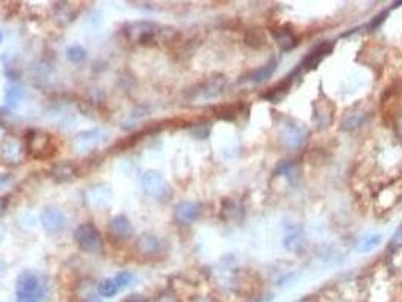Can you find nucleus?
I'll return each mask as SVG.
<instances>
[{
    "instance_id": "nucleus-8",
    "label": "nucleus",
    "mask_w": 402,
    "mask_h": 302,
    "mask_svg": "<svg viewBox=\"0 0 402 302\" xmlns=\"http://www.w3.org/2000/svg\"><path fill=\"white\" fill-rule=\"evenodd\" d=\"M333 50V42L330 41H324L320 42L319 46H316L302 60V66L307 70H313L316 68L320 62L324 60V58H327Z\"/></svg>"
},
{
    "instance_id": "nucleus-24",
    "label": "nucleus",
    "mask_w": 402,
    "mask_h": 302,
    "mask_svg": "<svg viewBox=\"0 0 402 302\" xmlns=\"http://www.w3.org/2000/svg\"><path fill=\"white\" fill-rule=\"evenodd\" d=\"M117 292H118V287L114 280H103L99 284V293L105 298H112L117 294Z\"/></svg>"
},
{
    "instance_id": "nucleus-13",
    "label": "nucleus",
    "mask_w": 402,
    "mask_h": 302,
    "mask_svg": "<svg viewBox=\"0 0 402 302\" xmlns=\"http://www.w3.org/2000/svg\"><path fill=\"white\" fill-rule=\"evenodd\" d=\"M109 233L118 239H129L133 234V226L126 216L120 214L109 222Z\"/></svg>"
},
{
    "instance_id": "nucleus-18",
    "label": "nucleus",
    "mask_w": 402,
    "mask_h": 302,
    "mask_svg": "<svg viewBox=\"0 0 402 302\" xmlns=\"http://www.w3.org/2000/svg\"><path fill=\"white\" fill-rule=\"evenodd\" d=\"M222 216L227 220H239L244 216V208L234 200H225L222 204Z\"/></svg>"
},
{
    "instance_id": "nucleus-3",
    "label": "nucleus",
    "mask_w": 402,
    "mask_h": 302,
    "mask_svg": "<svg viewBox=\"0 0 402 302\" xmlns=\"http://www.w3.org/2000/svg\"><path fill=\"white\" fill-rule=\"evenodd\" d=\"M74 240L85 252H99L103 248V238L99 228L93 224H82L74 232Z\"/></svg>"
},
{
    "instance_id": "nucleus-16",
    "label": "nucleus",
    "mask_w": 402,
    "mask_h": 302,
    "mask_svg": "<svg viewBox=\"0 0 402 302\" xmlns=\"http://www.w3.org/2000/svg\"><path fill=\"white\" fill-rule=\"evenodd\" d=\"M277 70V60H271V62H268V64H265L263 66H260L259 70H256V71H253L251 74H250V78H248V80L250 82H253V84H263V82H266L271 76L274 74V71Z\"/></svg>"
},
{
    "instance_id": "nucleus-5",
    "label": "nucleus",
    "mask_w": 402,
    "mask_h": 302,
    "mask_svg": "<svg viewBox=\"0 0 402 302\" xmlns=\"http://www.w3.org/2000/svg\"><path fill=\"white\" fill-rule=\"evenodd\" d=\"M280 136L286 146L289 148H298L305 142L307 138V128L296 122L295 120L284 118L280 127Z\"/></svg>"
},
{
    "instance_id": "nucleus-20",
    "label": "nucleus",
    "mask_w": 402,
    "mask_h": 302,
    "mask_svg": "<svg viewBox=\"0 0 402 302\" xmlns=\"http://www.w3.org/2000/svg\"><path fill=\"white\" fill-rule=\"evenodd\" d=\"M244 41H245L247 46H250L253 48H263L266 46V36H265L263 30L262 29H257V28L248 29L245 32Z\"/></svg>"
},
{
    "instance_id": "nucleus-7",
    "label": "nucleus",
    "mask_w": 402,
    "mask_h": 302,
    "mask_svg": "<svg viewBox=\"0 0 402 302\" xmlns=\"http://www.w3.org/2000/svg\"><path fill=\"white\" fill-rule=\"evenodd\" d=\"M271 35H272V40L277 42V46L283 52L292 50L296 46V42H298L293 30L289 26H277V28H272L271 29Z\"/></svg>"
},
{
    "instance_id": "nucleus-29",
    "label": "nucleus",
    "mask_w": 402,
    "mask_h": 302,
    "mask_svg": "<svg viewBox=\"0 0 402 302\" xmlns=\"http://www.w3.org/2000/svg\"><path fill=\"white\" fill-rule=\"evenodd\" d=\"M388 12H390V11L387 10V11H382L379 16H376V17L370 22V26H369V28H370V29H376V28H379V26L385 22V17L388 16Z\"/></svg>"
},
{
    "instance_id": "nucleus-31",
    "label": "nucleus",
    "mask_w": 402,
    "mask_h": 302,
    "mask_svg": "<svg viewBox=\"0 0 402 302\" xmlns=\"http://www.w3.org/2000/svg\"><path fill=\"white\" fill-rule=\"evenodd\" d=\"M126 302H148L147 298L141 296V294H132L126 299Z\"/></svg>"
},
{
    "instance_id": "nucleus-12",
    "label": "nucleus",
    "mask_w": 402,
    "mask_h": 302,
    "mask_svg": "<svg viewBox=\"0 0 402 302\" xmlns=\"http://www.w3.org/2000/svg\"><path fill=\"white\" fill-rule=\"evenodd\" d=\"M333 114H334V109H333L331 102H325V103L316 102L313 108V121L320 128H327L333 121Z\"/></svg>"
},
{
    "instance_id": "nucleus-10",
    "label": "nucleus",
    "mask_w": 402,
    "mask_h": 302,
    "mask_svg": "<svg viewBox=\"0 0 402 302\" xmlns=\"http://www.w3.org/2000/svg\"><path fill=\"white\" fill-rule=\"evenodd\" d=\"M142 186L153 196H162L167 192V184L164 177L156 171H148L142 177Z\"/></svg>"
},
{
    "instance_id": "nucleus-25",
    "label": "nucleus",
    "mask_w": 402,
    "mask_h": 302,
    "mask_svg": "<svg viewBox=\"0 0 402 302\" xmlns=\"http://www.w3.org/2000/svg\"><path fill=\"white\" fill-rule=\"evenodd\" d=\"M67 56L70 60L73 62H80V60H84L85 59V50L82 47H79V46H73V47H68L67 50Z\"/></svg>"
},
{
    "instance_id": "nucleus-28",
    "label": "nucleus",
    "mask_w": 402,
    "mask_h": 302,
    "mask_svg": "<svg viewBox=\"0 0 402 302\" xmlns=\"http://www.w3.org/2000/svg\"><path fill=\"white\" fill-rule=\"evenodd\" d=\"M388 248H393V250L402 248V226H400V228H397V232L393 234L391 240L388 242Z\"/></svg>"
},
{
    "instance_id": "nucleus-11",
    "label": "nucleus",
    "mask_w": 402,
    "mask_h": 302,
    "mask_svg": "<svg viewBox=\"0 0 402 302\" xmlns=\"http://www.w3.org/2000/svg\"><path fill=\"white\" fill-rule=\"evenodd\" d=\"M41 222L44 225V228L47 232H59L64 228V225H65V216L61 210L55 208V207H49L43 212L41 214Z\"/></svg>"
},
{
    "instance_id": "nucleus-15",
    "label": "nucleus",
    "mask_w": 402,
    "mask_h": 302,
    "mask_svg": "<svg viewBox=\"0 0 402 302\" xmlns=\"http://www.w3.org/2000/svg\"><path fill=\"white\" fill-rule=\"evenodd\" d=\"M76 176V168L74 165L68 164V162H62V164H56L50 168V177L55 182H67L71 177Z\"/></svg>"
},
{
    "instance_id": "nucleus-14",
    "label": "nucleus",
    "mask_w": 402,
    "mask_h": 302,
    "mask_svg": "<svg viewBox=\"0 0 402 302\" xmlns=\"http://www.w3.org/2000/svg\"><path fill=\"white\" fill-rule=\"evenodd\" d=\"M225 79L222 76H216V78H212L209 79L197 92V96L203 97V98H212V97H216L222 92V90L225 88Z\"/></svg>"
},
{
    "instance_id": "nucleus-1",
    "label": "nucleus",
    "mask_w": 402,
    "mask_h": 302,
    "mask_svg": "<svg viewBox=\"0 0 402 302\" xmlns=\"http://www.w3.org/2000/svg\"><path fill=\"white\" fill-rule=\"evenodd\" d=\"M17 302H43L46 287L40 275L26 270L17 278Z\"/></svg>"
},
{
    "instance_id": "nucleus-17",
    "label": "nucleus",
    "mask_w": 402,
    "mask_h": 302,
    "mask_svg": "<svg viewBox=\"0 0 402 302\" xmlns=\"http://www.w3.org/2000/svg\"><path fill=\"white\" fill-rule=\"evenodd\" d=\"M302 240V228L299 225L292 224L290 226L286 228V236L283 239V244L287 250H295L296 246H299Z\"/></svg>"
},
{
    "instance_id": "nucleus-26",
    "label": "nucleus",
    "mask_w": 402,
    "mask_h": 302,
    "mask_svg": "<svg viewBox=\"0 0 402 302\" xmlns=\"http://www.w3.org/2000/svg\"><path fill=\"white\" fill-rule=\"evenodd\" d=\"M133 280H135V276H133L130 272H126V270H124V272H120V274L115 276L114 281H115V284H117L118 288H126Z\"/></svg>"
},
{
    "instance_id": "nucleus-2",
    "label": "nucleus",
    "mask_w": 402,
    "mask_h": 302,
    "mask_svg": "<svg viewBox=\"0 0 402 302\" xmlns=\"http://www.w3.org/2000/svg\"><path fill=\"white\" fill-rule=\"evenodd\" d=\"M26 146L29 154L35 159H50L56 151L52 136L40 130H31L26 134Z\"/></svg>"
},
{
    "instance_id": "nucleus-19",
    "label": "nucleus",
    "mask_w": 402,
    "mask_h": 302,
    "mask_svg": "<svg viewBox=\"0 0 402 302\" xmlns=\"http://www.w3.org/2000/svg\"><path fill=\"white\" fill-rule=\"evenodd\" d=\"M136 248L142 254H156L160 250V242L151 234H142L136 242Z\"/></svg>"
},
{
    "instance_id": "nucleus-9",
    "label": "nucleus",
    "mask_w": 402,
    "mask_h": 302,
    "mask_svg": "<svg viewBox=\"0 0 402 302\" xmlns=\"http://www.w3.org/2000/svg\"><path fill=\"white\" fill-rule=\"evenodd\" d=\"M296 74H298V71H295V72H290L287 78H284V80H281V82H278L277 85H274L271 90H268L262 97L265 98V100H268V102H271V103H278V102H281L286 96H287V92H289V90H290V86H292V84H293V79L296 78Z\"/></svg>"
},
{
    "instance_id": "nucleus-4",
    "label": "nucleus",
    "mask_w": 402,
    "mask_h": 302,
    "mask_svg": "<svg viewBox=\"0 0 402 302\" xmlns=\"http://www.w3.org/2000/svg\"><path fill=\"white\" fill-rule=\"evenodd\" d=\"M159 28L160 26L151 22H135V23L127 24L123 29V32L129 40H135L139 44H150V42H156Z\"/></svg>"
},
{
    "instance_id": "nucleus-21",
    "label": "nucleus",
    "mask_w": 402,
    "mask_h": 302,
    "mask_svg": "<svg viewBox=\"0 0 402 302\" xmlns=\"http://www.w3.org/2000/svg\"><path fill=\"white\" fill-rule=\"evenodd\" d=\"M240 112H242V104H225V106H221V108H218L215 110L218 118H222V120H227V121L236 120V116Z\"/></svg>"
},
{
    "instance_id": "nucleus-32",
    "label": "nucleus",
    "mask_w": 402,
    "mask_h": 302,
    "mask_svg": "<svg viewBox=\"0 0 402 302\" xmlns=\"http://www.w3.org/2000/svg\"><path fill=\"white\" fill-rule=\"evenodd\" d=\"M85 302H102V300H100L99 298H96L94 294H90V296H88V299H87Z\"/></svg>"
},
{
    "instance_id": "nucleus-22",
    "label": "nucleus",
    "mask_w": 402,
    "mask_h": 302,
    "mask_svg": "<svg viewBox=\"0 0 402 302\" xmlns=\"http://www.w3.org/2000/svg\"><path fill=\"white\" fill-rule=\"evenodd\" d=\"M366 115L360 110H355V112H351L349 115L345 116V120L342 121V128L343 130H355L358 128L363 121H364Z\"/></svg>"
},
{
    "instance_id": "nucleus-23",
    "label": "nucleus",
    "mask_w": 402,
    "mask_h": 302,
    "mask_svg": "<svg viewBox=\"0 0 402 302\" xmlns=\"http://www.w3.org/2000/svg\"><path fill=\"white\" fill-rule=\"evenodd\" d=\"M381 239H382V238H381L379 234H369V236H364V238H361V239L357 242L355 250H357L358 252H369V251H372L376 245H379Z\"/></svg>"
},
{
    "instance_id": "nucleus-30",
    "label": "nucleus",
    "mask_w": 402,
    "mask_h": 302,
    "mask_svg": "<svg viewBox=\"0 0 402 302\" xmlns=\"http://www.w3.org/2000/svg\"><path fill=\"white\" fill-rule=\"evenodd\" d=\"M292 171H293V164L292 162H283L277 168V174H281V176H286V177H289V174Z\"/></svg>"
},
{
    "instance_id": "nucleus-27",
    "label": "nucleus",
    "mask_w": 402,
    "mask_h": 302,
    "mask_svg": "<svg viewBox=\"0 0 402 302\" xmlns=\"http://www.w3.org/2000/svg\"><path fill=\"white\" fill-rule=\"evenodd\" d=\"M191 132H192L197 138L204 139V138H207L209 133H210V124H209V122H200V124H195V126L192 127Z\"/></svg>"
},
{
    "instance_id": "nucleus-6",
    "label": "nucleus",
    "mask_w": 402,
    "mask_h": 302,
    "mask_svg": "<svg viewBox=\"0 0 402 302\" xmlns=\"http://www.w3.org/2000/svg\"><path fill=\"white\" fill-rule=\"evenodd\" d=\"M201 213V206L195 201H183L176 207L174 216L179 224H192L198 219Z\"/></svg>"
},
{
    "instance_id": "nucleus-33",
    "label": "nucleus",
    "mask_w": 402,
    "mask_h": 302,
    "mask_svg": "<svg viewBox=\"0 0 402 302\" xmlns=\"http://www.w3.org/2000/svg\"><path fill=\"white\" fill-rule=\"evenodd\" d=\"M0 40H2V35H0Z\"/></svg>"
}]
</instances>
